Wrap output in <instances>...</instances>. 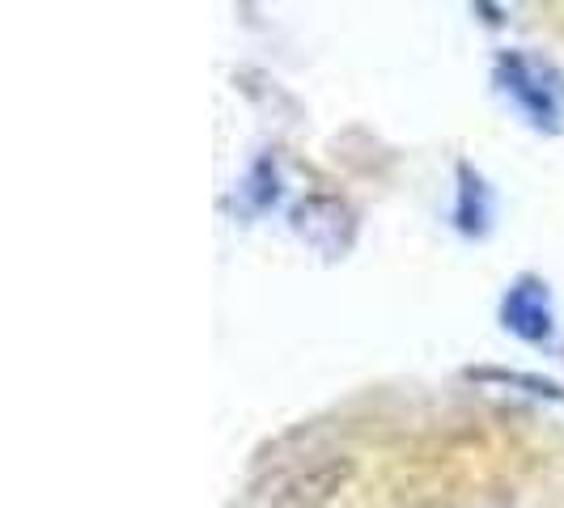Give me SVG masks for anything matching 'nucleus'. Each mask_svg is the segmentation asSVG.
Segmentation results:
<instances>
[{"instance_id": "obj_1", "label": "nucleus", "mask_w": 564, "mask_h": 508, "mask_svg": "<svg viewBox=\"0 0 564 508\" xmlns=\"http://www.w3.org/2000/svg\"><path fill=\"white\" fill-rule=\"evenodd\" d=\"M497 81L535 128H561L564 85L543 59L527 56V52H506L497 59Z\"/></svg>"}, {"instance_id": "obj_3", "label": "nucleus", "mask_w": 564, "mask_h": 508, "mask_svg": "<svg viewBox=\"0 0 564 508\" xmlns=\"http://www.w3.org/2000/svg\"><path fill=\"white\" fill-rule=\"evenodd\" d=\"M471 377H480V382H501V386H527V395L564 402L561 386H556V382H543V377H527V373H497V368H480V373H471Z\"/></svg>"}, {"instance_id": "obj_2", "label": "nucleus", "mask_w": 564, "mask_h": 508, "mask_svg": "<svg viewBox=\"0 0 564 508\" xmlns=\"http://www.w3.org/2000/svg\"><path fill=\"white\" fill-rule=\"evenodd\" d=\"M501 318H506L509 331L518 339H527V343H547V339L556 335L552 292H547V284L535 280V276L513 280V288H509L506 301H501Z\"/></svg>"}]
</instances>
